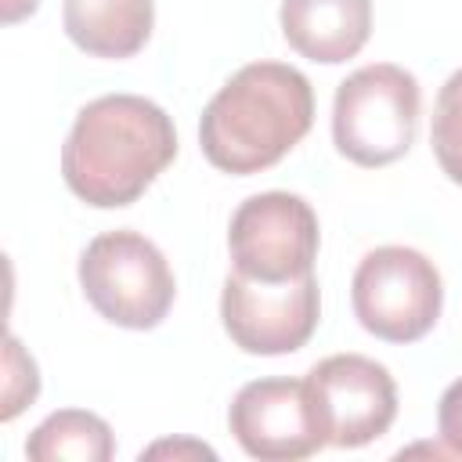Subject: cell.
<instances>
[{
  "label": "cell",
  "mask_w": 462,
  "mask_h": 462,
  "mask_svg": "<svg viewBox=\"0 0 462 462\" xmlns=\"http://www.w3.org/2000/svg\"><path fill=\"white\" fill-rule=\"evenodd\" d=\"M173 119L141 94H105L87 101L61 144V177L94 209L137 202L173 162Z\"/></svg>",
  "instance_id": "obj_1"
},
{
  "label": "cell",
  "mask_w": 462,
  "mask_h": 462,
  "mask_svg": "<svg viewBox=\"0 0 462 462\" xmlns=\"http://www.w3.org/2000/svg\"><path fill=\"white\" fill-rule=\"evenodd\" d=\"M310 123V79L285 61H249L202 108L199 144L220 173L249 177L282 162Z\"/></svg>",
  "instance_id": "obj_2"
},
{
  "label": "cell",
  "mask_w": 462,
  "mask_h": 462,
  "mask_svg": "<svg viewBox=\"0 0 462 462\" xmlns=\"http://www.w3.org/2000/svg\"><path fill=\"white\" fill-rule=\"evenodd\" d=\"M422 90L419 79L393 65L375 61L354 69L332 101V141L343 159L365 170H379L408 155L419 130Z\"/></svg>",
  "instance_id": "obj_3"
},
{
  "label": "cell",
  "mask_w": 462,
  "mask_h": 462,
  "mask_svg": "<svg viewBox=\"0 0 462 462\" xmlns=\"http://www.w3.org/2000/svg\"><path fill=\"white\" fill-rule=\"evenodd\" d=\"M79 289L105 321L134 332L155 328L177 296L162 249L130 227L87 242L79 256Z\"/></svg>",
  "instance_id": "obj_4"
},
{
  "label": "cell",
  "mask_w": 462,
  "mask_h": 462,
  "mask_svg": "<svg viewBox=\"0 0 462 462\" xmlns=\"http://www.w3.org/2000/svg\"><path fill=\"white\" fill-rule=\"evenodd\" d=\"M350 303L365 332L386 343L422 339L444 307V282L433 260L411 245H379L361 256Z\"/></svg>",
  "instance_id": "obj_5"
},
{
  "label": "cell",
  "mask_w": 462,
  "mask_h": 462,
  "mask_svg": "<svg viewBox=\"0 0 462 462\" xmlns=\"http://www.w3.org/2000/svg\"><path fill=\"white\" fill-rule=\"evenodd\" d=\"M321 245L318 213L292 191L249 195L227 227L235 271L256 282H292L314 271Z\"/></svg>",
  "instance_id": "obj_6"
},
{
  "label": "cell",
  "mask_w": 462,
  "mask_h": 462,
  "mask_svg": "<svg viewBox=\"0 0 462 462\" xmlns=\"http://www.w3.org/2000/svg\"><path fill=\"white\" fill-rule=\"evenodd\" d=\"M321 296L314 271L292 282H256L238 271L227 274L220 296V321L231 343L245 354L278 357L307 346L318 328Z\"/></svg>",
  "instance_id": "obj_7"
},
{
  "label": "cell",
  "mask_w": 462,
  "mask_h": 462,
  "mask_svg": "<svg viewBox=\"0 0 462 462\" xmlns=\"http://www.w3.org/2000/svg\"><path fill=\"white\" fill-rule=\"evenodd\" d=\"M303 379L325 444L332 448H365L397 419V383L386 365L365 354H332Z\"/></svg>",
  "instance_id": "obj_8"
},
{
  "label": "cell",
  "mask_w": 462,
  "mask_h": 462,
  "mask_svg": "<svg viewBox=\"0 0 462 462\" xmlns=\"http://www.w3.org/2000/svg\"><path fill=\"white\" fill-rule=\"evenodd\" d=\"M227 426L242 451L263 462H296L325 448L307 379L274 375L245 383L227 408Z\"/></svg>",
  "instance_id": "obj_9"
},
{
  "label": "cell",
  "mask_w": 462,
  "mask_h": 462,
  "mask_svg": "<svg viewBox=\"0 0 462 462\" xmlns=\"http://www.w3.org/2000/svg\"><path fill=\"white\" fill-rule=\"evenodd\" d=\"M285 43L321 65L354 58L372 36V0H282Z\"/></svg>",
  "instance_id": "obj_10"
},
{
  "label": "cell",
  "mask_w": 462,
  "mask_h": 462,
  "mask_svg": "<svg viewBox=\"0 0 462 462\" xmlns=\"http://www.w3.org/2000/svg\"><path fill=\"white\" fill-rule=\"evenodd\" d=\"M69 40L90 58H134L155 25V0H65Z\"/></svg>",
  "instance_id": "obj_11"
},
{
  "label": "cell",
  "mask_w": 462,
  "mask_h": 462,
  "mask_svg": "<svg viewBox=\"0 0 462 462\" xmlns=\"http://www.w3.org/2000/svg\"><path fill=\"white\" fill-rule=\"evenodd\" d=\"M32 462H108L116 455L112 426L83 408L51 411L25 440Z\"/></svg>",
  "instance_id": "obj_12"
},
{
  "label": "cell",
  "mask_w": 462,
  "mask_h": 462,
  "mask_svg": "<svg viewBox=\"0 0 462 462\" xmlns=\"http://www.w3.org/2000/svg\"><path fill=\"white\" fill-rule=\"evenodd\" d=\"M430 144H433L437 166L448 173V180L462 184V69H455L437 94Z\"/></svg>",
  "instance_id": "obj_13"
},
{
  "label": "cell",
  "mask_w": 462,
  "mask_h": 462,
  "mask_svg": "<svg viewBox=\"0 0 462 462\" xmlns=\"http://www.w3.org/2000/svg\"><path fill=\"white\" fill-rule=\"evenodd\" d=\"M40 393V372L36 361L22 350V343L14 336H7L4 343V404H0V419L11 422L22 408H29Z\"/></svg>",
  "instance_id": "obj_14"
},
{
  "label": "cell",
  "mask_w": 462,
  "mask_h": 462,
  "mask_svg": "<svg viewBox=\"0 0 462 462\" xmlns=\"http://www.w3.org/2000/svg\"><path fill=\"white\" fill-rule=\"evenodd\" d=\"M437 433L444 440V448L462 458V375L440 393V404H437Z\"/></svg>",
  "instance_id": "obj_15"
},
{
  "label": "cell",
  "mask_w": 462,
  "mask_h": 462,
  "mask_svg": "<svg viewBox=\"0 0 462 462\" xmlns=\"http://www.w3.org/2000/svg\"><path fill=\"white\" fill-rule=\"evenodd\" d=\"M159 455H199V458H217V451L213 448H206V444H195V440H159V444H152L148 451H141V458H159Z\"/></svg>",
  "instance_id": "obj_16"
},
{
  "label": "cell",
  "mask_w": 462,
  "mask_h": 462,
  "mask_svg": "<svg viewBox=\"0 0 462 462\" xmlns=\"http://www.w3.org/2000/svg\"><path fill=\"white\" fill-rule=\"evenodd\" d=\"M36 7H40V0H0V22L4 25H14V22L29 18Z\"/></svg>",
  "instance_id": "obj_17"
}]
</instances>
